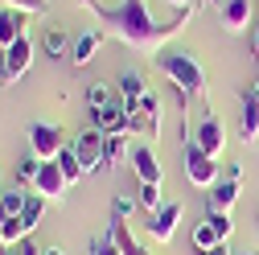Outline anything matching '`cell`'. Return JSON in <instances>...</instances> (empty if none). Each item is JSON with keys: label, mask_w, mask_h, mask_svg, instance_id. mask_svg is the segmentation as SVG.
Segmentation results:
<instances>
[{"label": "cell", "mask_w": 259, "mask_h": 255, "mask_svg": "<svg viewBox=\"0 0 259 255\" xmlns=\"http://www.w3.org/2000/svg\"><path fill=\"white\" fill-rule=\"evenodd\" d=\"M226 177H231V181H239V185H243V165H231V169H226Z\"/></svg>", "instance_id": "cell-35"}, {"label": "cell", "mask_w": 259, "mask_h": 255, "mask_svg": "<svg viewBox=\"0 0 259 255\" xmlns=\"http://www.w3.org/2000/svg\"><path fill=\"white\" fill-rule=\"evenodd\" d=\"M29 62H33V37H17L9 50H5V58H0V74H5V82H17V78H25V70H29Z\"/></svg>", "instance_id": "cell-6"}, {"label": "cell", "mask_w": 259, "mask_h": 255, "mask_svg": "<svg viewBox=\"0 0 259 255\" xmlns=\"http://www.w3.org/2000/svg\"><path fill=\"white\" fill-rule=\"evenodd\" d=\"M210 222H214V231H218V239L226 243V239H231V231H235V222H231V214H206Z\"/></svg>", "instance_id": "cell-32"}, {"label": "cell", "mask_w": 259, "mask_h": 255, "mask_svg": "<svg viewBox=\"0 0 259 255\" xmlns=\"http://www.w3.org/2000/svg\"><path fill=\"white\" fill-rule=\"evenodd\" d=\"M115 99H119V91H115L111 82H103V78L87 87V107H91V111H99V107H111Z\"/></svg>", "instance_id": "cell-21"}, {"label": "cell", "mask_w": 259, "mask_h": 255, "mask_svg": "<svg viewBox=\"0 0 259 255\" xmlns=\"http://www.w3.org/2000/svg\"><path fill=\"white\" fill-rule=\"evenodd\" d=\"M78 9L95 13V17L103 21V29H107L111 37H119L123 46H132V50H140V54H160V50H165L181 29L189 25V17H193L198 5L177 9L173 21H165V25L152 21L148 0H115V5H103V0H78Z\"/></svg>", "instance_id": "cell-1"}, {"label": "cell", "mask_w": 259, "mask_h": 255, "mask_svg": "<svg viewBox=\"0 0 259 255\" xmlns=\"http://www.w3.org/2000/svg\"><path fill=\"white\" fill-rule=\"evenodd\" d=\"M127 132L132 136H144V140H156L160 136V99L148 91L136 111H127Z\"/></svg>", "instance_id": "cell-4"}, {"label": "cell", "mask_w": 259, "mask_h": 255, "mask_svg": "<svg viewBox=\"0 0 259 255\" xmlns=\"http://www.w3.org/2000/svg\"><path fill=\"white\" fill-rule=\"evenodd\" d=\"M91 255H123V251H119L111 239H95V243H91Z\"/></svg>", "instance_id": "cell-33"}, {"label": "cell", "mask_w": 259, "mask_h": 255, "mask_svg": "<svg viewBox=\"0 0 259 255\" xmlns=\"http://www.w3.org/2000/svg\"><path fill=\"white\" fill-rule=\"evenodd\" d=\"M251 95H255V99H259V87H255V91H251Z\"/></svg>", "instance_id": "cell-40"}, {"label": "cell", "mask_w": 259, "mask_h": 255, "mask_svg": "<svg viewBox=\"0 0 259 255\" xmlns=\"http://www.w3.org/2000/svg\"><path fill=\"white\" fill-rule=\"evenodd\" d=\"M13 255H41V247H37L33 239H25V243H17V247H13Z\"/></svg>", "instance_id": "cell-34"}, {"label": "cell", "mask_w": 259, "mask_h": 255, "mask_svg": "<svg viewBox=\"0 0 259 255\" xmlns=\"http://www.w3.org/2000/svg\"><path fill=\"white\" fill-rule=\"evenodd\" d=\"M103 29H91V33H82V37H74V46H70V62H74V66L82 70L87 66V62H95V50H99L103 46Z\"/></svg>", "instance_id": "cell-17"}, {"label": "cell", "mask_w": 259, "mask_h": 255, "mask_svg": "<svg viewBox=\"0 0 259 255\" xmlns=\"http://www.w3.org/2000/svg\"><path fill=\"white\" fill-rule=\"evenodd\" d=\"M239 181H231V177H222L210 194H206V214H231L235 210V202H239Z\"/></svg>", "instance_id": "cell-13"}, {"label": "cell", "mask_w": 259, "mask_h": 255, "mask_svg": "<svg viewBox=\"0 0 259 255\" xmlns=\"http://www.w3.org/2000/svg\"><path fill=\"white\" fill-rule=\"evenodd\" d=\"M0 78H5V74H0Z\"/></svg>", "instance_id": "cell-42"}, {"label": "cell", "mask_w": 259, "mask_h": 255, "mask_svg": "<svg viewBox=\"0 0 259 255\" xmlns=\"http://www.w3.org/2000/svg\"><path fill=\"white\" fill-rule=\"evenodd\" d=\"M247 21H251V0H226L222 13H218V25L226 33H243Z\"/></svg>", "instance_id": "cell-15"}, {"label": "cell", "mask_w": 259, "mask_h": 255, "mask_svg": "<svg viewBox=\"0 0 259 255\" xmlns=\"http://www.w3.org/2000/svg\"><path fill=\"white\" fill-rule=\"evenodd\" d=\"M29 33V13H17V9H0V50H9L17 37Z\"/></svg>", "instance_id": "cell-14"}, {"label": "cell", "mask_w": 259, "mask_h": 255, "mask_svg": "<svg viewBox=\"0 0 259 255\" xmlns=\"http://www.w3.org/2000/svg\"><path fill=\"white\" fill-rule=\"evenodd\" d=\"M243 255H259V251H243Z\"/></svg>", "instance_id": "cell-41"}, {"label": "cell", "mask_w": 259, "mask_h": 255, "mask_svg": "<svg viewBox=\"0 0 259 255\" xmlns=\"http://www.w3.org/2000/svg\"><path fill=\"white\" fill-rule=\"evenodd\" d=\"M136 202L148 210V214H156L160 206H165V202H160V185H140V194H136Z\"/></svg>", "instance_id": "cell-29"}, {"label": "cell", "mask_w": 259, "mask_h": 255, "mask_svg": "<svg viewBox=\"0 0 259 255\" xmlns=\"http://www.w3.org/2000/svg\"><path fill=\"white\" fill-rule=\"evenodd\" d=\"M91 123L99 128L103 136H119V132H127V107L115 99L111 107H99V111H91ZM132 136V132H127Z\"/></svg>", "instance_id": "cell-12"}, {"label": "cell", "mask_w": 259, "mask_h": 255, "mask_svg": "<svg viewBox=\"0 0 259 255\" xmlns=\"http://www.w3.org/2000/svg\"><path fill=\"white\" fill-rule=\"evenodd\" d=\"M29 239V231H25V222L21 218H0V247H17V243H25Z\"/></svg>", "instance_id": "cell-24"}, {"label": "cell", "mask_w": 259, "mask_h": 255, "mask_svg": "<svg viewBox=\"0 0 259 255\" xmlns=\"http://www.w3.org/2000/svg\"><path fill=\"white\" fill-rule=\"evenodd\" d=\"M62 148H66V136H62L58 123H33V128H29V152H33V156L54 161Z\"/></svg>", "instance_id": "cell-5"}, {"label": "cell", "mask_w": 259, "mask_h": 255, "mask_svg": "<svg viewBox=\"0 0 259 255\" xmlns=\"http://www.w3.org/2000/svg\"><path fill=\"white\" fill-rule=\"evenodd\" d=\"M107 239L123 251V255H144V247L136 243V235H132V227L127 222H119V218H111V227H107Z\"/></svg>", "instance_id": "cell-20"}, {"label": "cell", "mask_w": 259, "mask_h": 255, "mask_svg": "<svg viewBox=\"0 0 259 255\" xmlns=\"http://www.w3.org/2000/svg\"><path fill=\"white\" fill-rule=\"evenodd\" d=\"M41 214H46V198H41V194H29V202H25V210H21V222H25L29 235L41 227Z\"/></svg>", "instance_id": "cell-26"}, {"label": "cell", "mask_w": 259, "mask_h": 255, "mask_svg": "<svg viewBox=\"0 0 259 255\" xmlns=\"http://www.w3.org/2000/svg\"><path fill=\"white\" fill-rule=\"evenodd\" d=\"M33 189H37L41 198H62V194L70 189V181H66V173H62V165H58V161H41Z\"/></svg>", "instance_id": "cell-11"}, {"label": "cell", "mask_w": 259, "mask_h": 255, "mask_svg": "<svg viewBox=\"0 0 259 255\" xmlns=\"http://www.w3.org/2000/svg\"><path fill=\"white\" fill-rule=\"evenodd\" d=\"M115 91H119V103H123L127 111H136V107H140V99L148 95V82H144V78H140L136 70H127V74H119Z\"/></svg>", "instance_id": "cell-16"}, {"label": "cell", "mask_w": 259, "mask_h": 255, "mask_svg": "<svg viewBox=\"0 0 259 255\" xmlns=\"http://www.w3.org/2000/svg\"><path fill=\"white\" fill-rule=\"evenodd\" d=\"M189 243H193V251L202 255V251H210V247H218L222 239H218V231H214V222H210V218H202L198 227H193V235H189Z\"/></svg>", "instance_id": "cell-23"}, {"label": "cell", "mask_w": 259, "mask_h": 255, "mask_svg": "<svg viewBox=\"0 0 259 255\" xmlns=\"http://www.w3.org/2000/svg\"><path fill=\"white\" fill-rule=\"evenodd\" d=\"M37 169H41V156H33V152H29V156H21V161H17V181L33 189V181H37Z\"/></svg>", "instance_id": "cell-28"}, {"label": "cell", "mask_w": 259, "mask_h": 255, "mask_svg": "<svg viewBox=\"0 0 259 255\" xmlns=\"http://www.w3.org/2000/svg\"><path fill=\"white\" fill-rule=\"evenodd\" d=\"M177 227H181V202H165L156 214H148V239L152 243H173V235H177Z\"/></svg>", "instance_id": "cell-7"}, {"label": "cell", "mask_w": 259, "mask_h": 255, "mask_svg": "<svg viewBox=\"0 0 259 255\" xmlns=\"http://www.w3.org/2000/svg\"><path fill=\"white\" fill-rule=\"evenodd\" d=\"M132 210H136V202H132V198H123V194H115V202H111V218L127 222V218H132Z\"/></svg>", "instance_id": "cell-31"}, {"label": "cell", "mask_w": 259, "mask_h": 255, "mask_svg": "<svg viewBox=\"0 0 259 255\" xmlns=\"http://www.w3.org/2000/svg\"><path fill=\"white\" fill-rule=\"evenodd\" d=\"M54 161L62 165V173H66V181H70V185L87 177V173H82V161H78V156H74V148H70V144H66V148H62V152L54 156Z\"/></svg>", "instance_id": "cell-27"}, {"label": "cell", "mask_w": 259, "mask_h": 255, "mask_svg": "<svg viewBox=\"0 0 259 255\" xmlns=\"http://www.w3.org/2000/svg\"><path fill=\"white\" fill-rule=\"evenodd\" d=\"M41 5L46 0H0V9H17V13H29V17H37Z\"/></svg>", "instance_id": "cell-30"}, {"label": "cell", "mask_w": 259, "mask_h": 255, "mask_svg": "<svg viewBox=\"0 0 259 255\" xmlns=\"http://www.w3.org/2000/svg\"><path fill=\"white\" fill-rule=\"evenodd\" d=\"M202 255H231V247H226V243H218V247H210V251H202Z\"/></svg>", "instance_id": "cell-36"}, {"label": "cell", "mask_w": 259, "mask_h": 255, "mask_svg": "<svg viewBox=\"0 0 259 255\" xmlns=\"http://www.w3.org/2000/svg\"><path fill=\"white\" fill-rule=\"evenodd\" d=\"M239 136L247 140V144H255L259 140V99L251 91H243V119H239Z\"/></svg>", "instance_id": "cell-18"}, {"label": "cell", "mask_w": 259, "mask_h": 255, "mask_svg": "<svg viewBox=\"0 0 259 255\" xmlns=\"http://www.w3.org/2000/svg\"><path fill=\"white\" fill-rule=\"evenodd\" d=\"M165 5H169V9L177 13V9H189V5H193V0H165Z\"/></svg>", "instance_id": "cell-37"}, {"label": "cell", "mask_w": 259, "mask_h": 255, "mask_svg": "<svg viewBox=\"0 0 259 255\" xmlns=\"http://www.w3.org/2000/svg\"><path fill=\"white\" fill-rule=\"evenodd\" d=\"M156 66H160V74H165V78L177 87V95H181V111H185L189 103H202V99H206V70L198 66V58H193V54L165 46V50L156 54Z\"/></svg>", "instance_id": "cell-2"}, {"label": "cell", "mask_w": 259, "mask_h": 255, "mask_svg": "<svg viewBox=\"0 0 259 255\" xmlns=\"http://www.w3.org/2000/svg\"><path fill=\"white\" fill-rule=\"evenodd\" d=\"M185 181H189L193 189H206V194H210V189L222 181L218 161H214L210 152H202L193 140H185Z\"/></svg>", "instance_id": "cell-3"}, {"label": "cell", "mask_w": 259, "mask_h": 255, "mask_svg": "<svg viewBox=\"0 0 259 255\" xmlns=\"http://www.w3.org/2000/svg\"><path fill=\"white\" fill-rule=\"evenodd\" d=\"M127 161H132V148H127V132H119V136H103V165L119 169V165H127Z\"/></svg>", "instance_id": "cell-19"}, {"label": "cell", "mask_w": 259, "mask_h": 255, "mask_svg": "<svg viewBox=\"0 0 259 255\" xmlns=\"http://www.w3.org/2000/svg\"><path fill=\"white\" fill-rule=\"evenodd\" d=\"M70 148H74V156L82 161V173L103 169V132H99V128H87V132H78Z\"/></svg>", "instance_id": "cell-8"}, {"label": "cell", "mask_w": 259, "mask_h": 255, "mask_svg": "<svg viewBox=\"0 0 259 255\" xmlns=\"http://www.w3.org/2000/svg\"><path fill=\"white\" fill-rule=\"evenodd\" d=\"M251 50H255V54H259V29H255V37H251Z\"/></svg>", "instance_id": "cell-39"}, {"label": "cell", "mask_w": 259, "mask_h": 255, "mask_svg": "<svg viewBox=\"0 0 259 255\" xmlns=\"http://www.w3.org/2000/svg\"><path fill=\"white\" fill-rule=\"evenodd\" d=\"M127 165H132V173L140 177V185H160V181H165V169H160L156 152H152L148 144H136V148H132V161H127Z\"/></svg>", "instance_id": "cell-10"}, {"label": "cell", "mask_w": 259, "mask_h": 255, "mask_svg": "<svg viewBox=\"0 0 259 255\" xmlns=\"http://www.w3.org/2000/svg\"><path fill=\"white\" fill-rule=\"evenodd\" d=\"M193 144H198L202 152H210L214 161L222 156V148H226V128H222V119H218L214 111H206V115H202V123H198V136H193Z\"/></svg>", "instance_id": "cell-9"}, {"label": "cell", "mask_w": 259, "mask_h": 255, "mask_svg": "<svg viewBox=\"0 0 259 255\" xmlns=\"http://www.w3.org/2000/svg\"><path fill=\"white\" fill-rule=\"evenodd\" d=\"M29 194L25 189H0V218H21Z\"/></svg>", "instance_id": "cell-25"}, {"label": "cell", "mask_w": 259, "mask_h": 255, "mask_svg": "<svg viewBox=\"0 0 259 255\" xmlns=\"http://www.w3.org/2000/svg\"><path fill=\"white\" fill-rule=\"evenodd\" d=\"M70 37L62 33V29H46V37H41V50H46V58H70Z\"/></svg>", "instance_id": "cell-22"}, {"label": "cell", "mask_w": 259, "mask_h": 255, "mask_svg": "<svg viewBox=\"0 0 259 255\" xmlns=\"http://www.w3.org/2000/svg\"><path fill=\"white\" fill-rule=\"evenodd\" d=\"M41 255H66L62 247H41Z\"/></svg>", "instance_id": "cell-38"}]
</instances>
